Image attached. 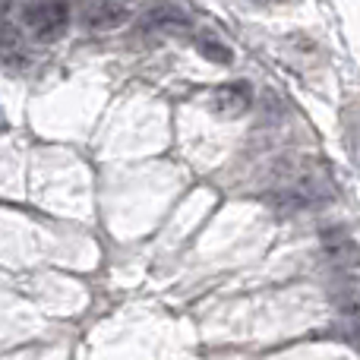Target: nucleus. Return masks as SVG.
<instances>
[{"mask_svg":"<svg viewBox=\"0 0 360 360\" xmlns=\"http://www.w3.org/2000/svg\"><path fill=\"white\" fill-rule=\"evenodd\" d=\"M193 44H196V51L205 57V60L212 63H234V51H231V44L221 41V35H215V32H199L196 38H193Z\"/></svg>","mask_w":360,"mask_h":360,"instance_id":"nucleus-6","label":"nucleus"},{"mask_svg":"<svg viewBox=\"0 0 360 360\" xmlns=\"http://www.w3.org/2000/svg\"><path fill=\"white\" fill-rule=\"evenodd\" d=\"M345 143H348L354 162L360 165V105L345 108Z\"/></svg>","mask_w":360,"mask_h":360,"instance_id":"nucleus-8","label":"nucleus"},{"mask_svg":"<svg viewBox=\"0 0 360 360\" xmlns=\"http://www.w3.org/2000/svg\"><path fill=\"white\" fill-rule=\"evenodd\" d=\"M253 4H262V6H269V4H281V0H253Z\"/></svg>","mask_w":360,"mask_h":360,"instance_id":"nucleus-9","label":"nucleus"},{"mask_svg":"<svg viewBox=\"0 0 360 360\" xmlns=\"http://www.w3.org/2000/svg\"><path fill=\"white\" fill-rule=\"evenodd\" d=\"M25 25L38 41H57L70 25V4L67 0H35L25 10Z\"/></svg>","mask_w":360,"mask_h":360,"instance_id":"nucleus-1","label":"nucleus"},{"mask_svg":"<svg viewBox=\"0 0 360 360\" xmlns=\"http://www.w3.org/2000/svg\"><path fill=\"white\" fill-rule=\"evenodd\" d=\"M193 29V19L186 16L180 6L174 4H165V0H158V4H152L149 10H146V16L139 19V32H158V35H174V32H186Z\"/></svg>","mask_w":360,"mask_h":360,"instance_id":"nucleus-2","label":"nucleus"},{"mask_svg":"<svg viewBox=\"0 0 360 360\" xmlns=\"http://www.w3.org/2000/svg\"><path fill=\"white\" fill-rule=\"evenodd\" d=\"M250 101H253V89H250V82L237 79V82H224V86H218L215 92H212L209 105L218 117H240V114L250 108Z\"/></svg>","mask_w":360,"mask_h":360,"instance_id":"nucleus-4","label":"nucleus"},{"mask_svg":"<svg viewBox=\"0 0 360 360\" xmlns=\"http://www.w3.org/2000/svg\"><path fill=\"white\" fill-rule=\"evenodd\" d=\"M338 307H342L345 319L360 326V278H348V285L338 291Z\"/></svg>","mask_w":360,"mask_h":360,"instance_id":"nucleus-7","label":"nucleus"},{"mask_svg":"<svg viewBox=\"0 0 360 360\" xmlns=\"http://www.w3.org/2000/svg\"><path fill=\"white\" fill-rule=\"evenodd\" d=\"M323 247H326V253L332 256V262H338V266H357L360 262L357 243L351 240L348 234H342V231H329V234L323 237Z\"/></svg>","mask_w":360,"mask_h":360,"instance_id":"nucleus-5","label":"nucleus"},{"mask_svg":"<svg viewBox=\"0 0 360 360\" xmlns=\"http://www.w3.org/2000/svg\"><path fill=\"white\" fill-rule=\"evenodd\" d=\"M139 0H92L86 10V29L92 32H108L124 25L133 16V6Z\"/></svg>","mask_w":360,"mask_h":360,"instance_id":"nucleus-3","label":"nucleus"}]
</instances>
